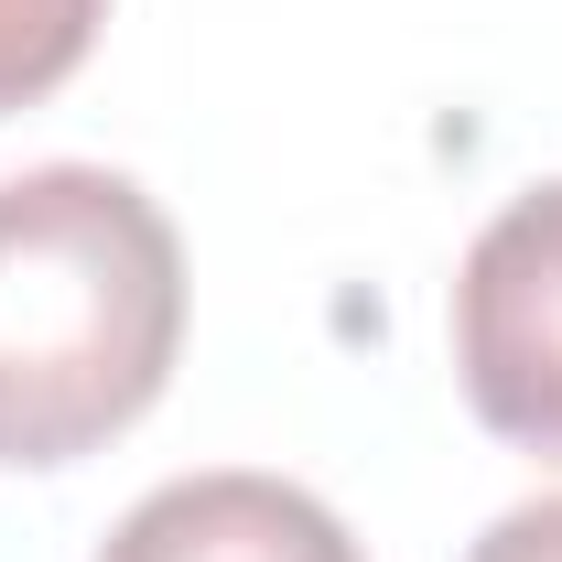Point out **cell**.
Returning a JSON list of instances; mask_svg holds the SVG:
<instances>
[{"mask_svg":"<svg viewBox=\"0 0 562 562\" xmlns=\"http://www.w3.org/2000/svg\"><path fill=\"white\" fill-rule=\"evenodd\" d=\"M184 347L173 216L109 162L0 184V465H76L131 432Z\"/></svg>","mask_w":562,"mask_h":562,"instance_id":"6da1fadb","label":"cell"},{"mask_svg":"<svg viewBox=\"0 0 562 562\" xmlns=\"http://www.w3.org/2000/svg\"><path fill=\"white\" fill-rule=\"evenodd\" d=\"M454 379L497 443L562 465V184H530L476 227L454 271Z\"/></svg>","mask_w":562,"mask_h":562,"instance_id":"7a4b0ae2","label":"cell"},{"mask_svg":"<svg viewBox=\"0 0 562 562\" xmlns=\"http://www.w3.org/2000/svg\"><path fill=\"white\" fill-rule=\"evenodd\" d=\"M98 562H357V541H347V519L325 497H303L292 476L216 465V476L151 487L109 530Z\"/></svg>","mask_w":562,"mask_h":562,"instance_id":"3957f363","label":"cell"},{"mask_svg":"<svg viewBox=\"0 0 562 562\" xmlns=\"http://www.w3.org/2000/svg\"><path fill=\"white\" fill-rule=\"evenodd\" d=\"M98 22H109V0H0V120L55 98L87 66Z\"/></svg>","mask_w":562,"mask_h":562,"instance_id":"277c9868","label":"cell"},{"mask_svg":"<svg viewBox=\"0 0 562 562\" xmlns=\"http://www.w3.org/2000/svg\"><path fill=\"white\" fill-rule=\"evenodd\" d=\"M465 562H562V497H530V508L487 519V541Z\"/></svg>","mask_w":562,"mask_h":562,"instance_id":"5b68a950","label":"cell"}]
</instances>
